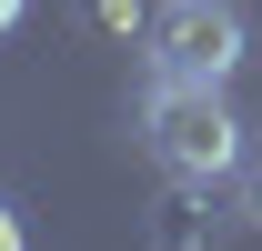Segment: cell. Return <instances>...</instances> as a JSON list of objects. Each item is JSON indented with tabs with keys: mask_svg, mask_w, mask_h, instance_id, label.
<instances>
[{
	"mask_svg": "<svg viewBox=\"0 0 262 251\" xmlns=\"http://www.w3.org/2000/svg\"><path fill=\"white\" fill-rule=\"evenodd\" d=\"M232 211H242V221H252V231H262V171H252V181H242V201H232Z\"/></svg>",
	"mask_w": 262,
	"mask_h": 251,
	"instance_id": "cell-4",
	"label": "cell"
},
{
	"mask_svg": "<svg viewBox=\"0 0 262 251\" xmlns=\"http://www.w3.org/2000/svg\"><path fill=\"white\" fill-rule=\"evenodd\" d=\"M20 20H31V0H0V40H10V31H20Z\"/></svg>",
	"mask_w": 262,
	"mask_h": 251,
	"instance_id": "cell-5",
	"label": "cell"
},
{
	"mask_svg": "<svg viewBox=\"0 0 262 251\" xmlns=\"http://www.w3.org/2000/svg\"><path fill=\"white\" fill-rule=\"evenodd\" d=\"M141 151L171 181H232L242 171V121H232L222 81H151L141 91Z\"/></svg>",
	"mask_w": 262,
	"mask_h": 251,
	"instance_id": "cell-1",
	"label": "cell"
},
{
	"mask_svg": "<svg viewBox=\"0 0 262 251\" xmlns=\"http://www.w3.org/2000/svg\"><path fill=\"white\" fill-rule=\"evenodd\" d=\"M0 251H31V241H20V221H10V201H0Z\"/></svg>",
	"mask_w": 262,
	"mask_h": 251,
	"instance_id": "cell-6",
	"label": "cell"
},
{
	"mask_svg": "<svg viewBox=\"0 0 262 251\" xmlns=\"http://www.w3.org/2000/svg\"><path fill=\"white\" fill-rule=\"evenodd\" d=\"M222 181H171L151 211H141V241L151 251H222V231H232V211L212 201Z\"/></svg>",
	"mask_w": 262,
	"mask_h": 251,
	"instance_id": "cell-3",
	"label": "cell"
},
{
	"mask_svg": "<svg viewBox=\"0 0 262 251\" xmlns=\"http://www.w3.org/2000/svg\"><path fill=\"white\" fill-rule=\"evenodd\" d=\"M252 51L232 0H162L151 10V81H232Z\"/></svg>",
	"mask_w": 262,
	"mask_h": 251,
	"instance_id": "cell-2",
	"label": "cell"
}]
</instances>
